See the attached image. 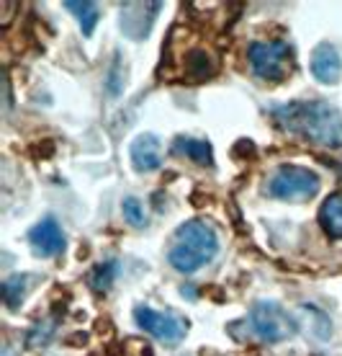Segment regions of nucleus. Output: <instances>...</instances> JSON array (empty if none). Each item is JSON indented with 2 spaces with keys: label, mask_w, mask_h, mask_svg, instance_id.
Returning <instances> with one entry per match:
<instances>
[{
  "label": "nucleus",
  "mask_w": 342,
  "mask_h": 356,
  "mask_svg": "<svg viewBox=\"0 0 342 356\" xmlns=\"http://www.w3.org/2000/svg\"><path fill=\"white\" fill-rule=\"evenodd\" d=\"M273 119L283 132L337 150L342 147V114L330 101H289L273 108Z\"/></svg>",
  "instance_id": "1"
},
{
  "label": "nucleus",
  "mask_w": 342,
  "mask_h": 356,
  "mask_svg": "<svg viewBox=\"0 0 342 356\" xmlns=\"http://www.w3.org/2000/svg\"><path fill=\"white\" fill-rule=\"evenodd\" d=\"M219 253V235L206 220H188L176 230L167 261L180 274H196Z\"/></svg>",
  "instance_id": "2"
},
{
  "label": "nucleus",
  "mask_w": 342,
  "mask_h": 356,
  "mask_svg": "<svg viewBox=\"0 0 342 356\" xmlns=\"http://www.w3.org/2000/svg\"><path fill=\"white\" fill-rule=\"evenodd\" d=\"M250 330L255 333V339L265 341V343H281V341L296 336L298 321L283 305L273 302V300H260L250 310Z\"/></svg>",
  "instance_id": "3"
},
{
  "label": "nucleus",
  "mask_w": 342,
  "mask_h": 356,
  "mask_svg": "<svg viewBox=\"0 0 342 356\" xmlns=\"http://www.w3.org/2000/svg\"><path fill=\"white\" fill-rule=\"evenodd\" d=\"M247 60H250V67L260 81L281 83L293 67V49L281 39L253 42L247 49Z\"/></svg>",
  "instance_id": "4"
},
{
  "label": "nucleus",
  "mask_w": 342,
  "mask_h": 356,
  "mask_svg": "<svg viewBox=\"0 0 342 356\" xmlns=\"http://www.w3.org/2000/svg\"><path fill=\"white\" fill-rule=\"evenodd\" d=\"M322 181L314 170L301 165H278L268 181V194L283 202H304L319 194Z\"/></svg>",
  "instance_id": "5"
},
{
  "label": "nucleus",
  "mask_w": 342,
  "mask_h": 356,
  "mask_svg": "<svg viewBox=\"0 0 342 356\" xmlns=\"http://www.w3.org/2000/svg\"><path fill=\"white\" fill-rule=\"evenodd\" d=\"M134 321L142 330H147L149 336L167 343V346H178L180 341L188 336V321L176 315V312H162L155 310L149 305H137L134 307Z\"/></svg>",
  "instance_id": "6"
},
{
  "label": "nucleus",
  "mask_w": 342,
  "mask_h": 356,
  "mask_svg": "<svg viewBox=\"0 0 342 356\" xmlns=\"http://www.w3.org/2000/svg\"><path fill=\"white\" fill-rule=\"evenodd\" d=\"M162 10V3H123L119 26L123 36L132 42H144L157 21V13Z\"/></svg>",
  "instance_id": "7"
},
{
  "label": "nucleus",
  "mask_w": 342,
  "mask_h": 356,
  "mask_svg": "<svg viewBox=\"0 0 342 356\" xmlns=\"http://www.w3.org/2000/svg\"><path fill=\"white\" fill-rule=\"evenodd\" d=\"M28 245L42 259L60 256L62 250H65V230H62V225L54 217H44L42 222H36L28 230Z\"/></svg>",
  "instance_id": "8"
},
{
  "label": "nucleus",
  "mask_w": 342,
  "mask_h": 356,
  "mask_svg": "<svg viewBox=\"0 0 342 356\" xmlns=\"http://www.w3.org/2000/svg\"><path fill=\"white\" fill-rule=\"evenodd\" d=\"M129 161H132L137 173H152L162 165V143H160L157 134L142 132L137 134L129 145Z\"/></svg>",
  "instance_id": "9"
},
{
  "label": "nucleus",
  "mask_w": 342,
  "mask_h": 356,
  "mask_svg": "<svg viewBox=\"0 0 342 356\" xmlns=\"http://www.w3.org/2000/svg\"><path fill=\"white\" fill-rule=\"evenodd\" d=\"M311 75L316 78V83L322 86H334L342 78V57L330 42L314 47L311 52Z\"/></svg>",
  "instance_id": "10"
},
{
  "label": "nucleus",
  "mask_w": 342,
  "mask_h": 356,
  "mask_svg": "<svg viewBox=\"0 0 342 356\" xmlns=\"http://www.w3.org/2000/svg\"><path fill=\"white\" fill-rule=\"evenodd\" d=\"M319 225L330 238L342 241V191L330 194L319 207Z\"/></svg>",
  "instance_id": "11"
},
{
  "label": "nucleus",
  "mask_w": 342,
  "mask_h": 356,
  "mask_svg": "<svg viewBox=\"0 0 342 356\" xmlns=\"http://www.w3.org/2000/svg\"><path fill=\"white\" fill-rule=\"evenodd\" d=\"M36 279H39L36 274H13L3 282L0 292H3V302L8 305V310H18L21 307V302L26 300L28 289L36 284Z\"/></svg>",
  "instance_id": "12"
},
{
  "label": "nucleus",
  "mask_w": 342,
  "mask_h": 356,
  "mask_svg": "<svg viewBox=\"0 0 342 356\" xmlns=\"http://www.w3.org/2000/svg\"><path fill=\"white\" fill-rule=\"evenodd\" d=\"M173 152L191 158L196 165H206V168L214 165V150H211V145L206 143V140H196V137H176Z\"/></svg>",
  "instance_id": "13"
},
{
  "label": "nucleus",
  "mask_w": 342,
  "mask_h": 356,
  "mask_svg": "<svg viewBox=\"0 0 342 356\" xmlns=\"http://www.w3.org/2000/svg\"><path fill=\"white\" fill-rule=\"evenodd\" d=\"M65 8L70 10L72 16L78 18L80 29H83V34L90 36L93 31H96V24L101 21V8H98L96 3H75V0H67L65 3Z\"/></svg>",
  "instance_id": "14"
},
{
  "label": "nucleus",
  "mask_w": 342,
  "mask_h": 356,
  "mask_svg": "<svg viewBox=\"0 0 342 356\" xmlns=\"http://www.w3.org/2000/svg\"><path fill=\"white\" fill-rule=\"evenodd\" d=\"M119 271H121V266H119V261H114V259L98 264V266L93 268V271H90V276H88L90 289H93V292H98V294H105L108 289H111V284L116 282Z\"/></svg>",
  "instance_id": "15"
},
{
  "label": "nucleus",
  "mask_w": 342,
  "mask_h": 356,
  "mask_svg": "<svg viewBox=\"0 0 342 356\" xmlns=\"http://www.w3.org/2000/svg\"><path fill=\"white\" fill-rule=\"evenodd\" d=\"M121 212H123V220L132 225V227H137V230H144V227L149 225L144 207H142V202L139 199H134V196H126V199H123Z\"/></svg>",
  "instance_id": "16"
},
{
  "label": "nucleus",
  "mask_w": 342,
  "mask_h": 356,
  "mask_svg": "<svg viewBox=\"0 0 342 356\" xmlns=\"http://www.w3.org/2000/svg\"><path fill=\"white\" fill-rule=\"evenodd\" d=\"M188 72H191L194 78H211L214 65H211L209 54L206 52H191L188 54Z\"/></svg>",
  "instance_id": "17"
},
{
  "label": "nucleus",
  "mask_w": 342,
  "mask_h": 356,
  "mask_svg": "<svg viewBox=\"0 0 342 356\" xmlns=\"http://www.w3.org/2000/svg\"><path fill=\"white\" fill-rule=\"evenodd\" d=\"M123 86H126V78L121 75V57H116L111 70H108V78H105V90L111 93V98H119Z\"/></svg>",
  "instance_id": "18"
},
{
  "label": "nucleus",
  "mask_w": 342,
  "mask_h": 356,
  "mask_svg": "<svg viewBox=\"0 0 342 356\" xmlns=\"http://www.w3.org/2000/svg\"><path fill=\"white\" fill-rule=\"evenodd\" d=\"M52 330H54V321L39 323V325L31 330V336H28V346H31V348L46 346V341H49V336H52Z\"/></svg>",
  "instance_id": "19"
}]
</instances>
